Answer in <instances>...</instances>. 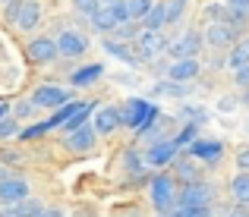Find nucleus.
<instances>
[{
	"mask_svg": "<svg viewBox=\"0 0 249 217\" xmlns=\"http://www.w3.org/2000/svg\"><path fill=\"white\" fill-rule=\"evenodd\" d=\"M98 3H114V0H98Z\"/></svg>",
	"mask_w": 249,
	"mask_h": 217,
	"instance_id": "nucleus-43",
	"label": "nucleus"
},
{
	"mask_svg": "<svg viewBox=\"0 0 249 217\" xmlns=\"http://www.w3.org/2000/svg\"><path fill=\"white\" fill-rule=\"evenodd\" d=\"M189 154L193 157H199V161H218L221 154H224V145L221 142H193L189 145Z\"/></svg>",
	"mask_w": 249,
	"mask_h": 217,
	"instance_id": "nucleus-15",
	"label": "nucleus"
},
{
	"mask_svg": "<svg viewBox=\"0 0 249 217\" xmlns=\"http://www.w3.org/2000/svg\"><path fill=\"white\" fill-rule=\"evenodd\" d=\"M227 217H249V214H246V211H231Z\"/></svg>",
	"mask_w": 249,
	"mask_h": 217,
	"instance_id": "nucleus-39",
	"label": "nucleus"
},
{
	"mask_svg": "<svg viewBox=\"0 0 249 217\" xmlns=\"http://www.w3.org/2000/svg\"><path fill=\"white\" fill-rule=\"evenodd\" d=\"M6 3H13V0H6Z\"/></svg>",
	"mask_w": 249,
	"mask_h": 217,
	"instance_id": "nucleus-44",
	"label": "nucleus"
},
{
	"mask_svg": "<svg viewBox=\"0 0 249 217\" xmlns=\"http://www.w3.org/2000/svg\"><path fill=\"white\" fill-rule=\"evenodd\" d=\"M231 192L240 205H249V173H237L231 183Z\"/></svg>",
	"mask_w": 249,
	"mask_h": 217,
	"instance_id": "nucleus-20",
	"label": "nucleus"
},
{
	"mask_svg": "<svg viewBox=\"0 0 249 217\" xmlns=\"http://www.w3.org/2000/svg\"><path fill=\"white\" fill-rule=\"evenodd\" d=\"M91 25H95L98 32H110V29H117V19H114V13H110V6H98L95 16H91Z\"/></svg>",
	"mask_w": 249,
	"mask_h": 217,
	"instance_id": "nucleus-19",
	"label": "nucleus"
},
{
	"mask_svg": "<svg viewBox=\"0 0 249 217\" xmlns=\"http://www.w3.org/2000/svg\"><path fill=\"white\" fill-rule=\"evenodd\" d=\"M73 6L82 13V16H95V10H98L101 3H98V0H73Z\"/></svg>",
	"mask_w": 249,
	"mask_h": 217,
	"instance_id": "nucleus-30",
	"label": "nucleus"
},
{
	"mask_svg": "<svg viewBox=\"0 0 249 217\" xmlns=\"http://www.w3.org/2000/svg\"><path fill=\"white\" fill-rule=\"evenodd\" d=\"M85 50H89V41H85V35H79V32H63L57 38V54H63V57H79Z\"/></svg>",
	"mask_w": 249,
	"mask_h": 217,
	"instance_id": "nucleus-9",
	"label": "nucleus"
},
{
	"mask_svg": "<svg viewBox=\"0 0 249 217\" xmlns=\"http://www.w3.org/2000/svg\"><path fill=\"white\" fill-rule=\"evenodd\" d=\"M32 107H35L32 101H22V104H16V107H13V114H16V117H29Z\"/></svg>",
	"mask_w": 249,
	"mask_h": 217,
	"instance_id": "nucleus-35",
	"label": "nucleus"
},
{
	"mask_svg": "<svg viewBox=\"0 0 249 217\" xmlns=\"http://www.w3.org/2000/svg\"><path fill=\"white\" fill-rule=\"evenodd\" d=\"M48 120H44V123H35V126H29V129H22V133H19V139H22V142H32V139H41V135L44 133H48Z\"/></svg>",
	"mask_w": 249,
	"mask_h": 217,
	"instance_id": "nucleus-27",
	"label": "nucleus"
},
{
	"mask_svg": "<svg viewBox=\"0 0 249 217\" xmlns=\"http://www.w3.org/2000/svg\"><path fill=\"white\" fill-rule=\"evenodd\" d=\"M6 19H10L16 29L29 32L41 22V3H38V0H13V3L6 6Z\"/></svg>",
	"mask_w": 249,
	"mask_h": 217,
	"instance_id": "nucleus-2",
	"label": "nucleus"
},
{
	"mask_svg": "<svg viewBox=\"0 0 249 217\" xmlns=\"http://www.w3.org/2000/svg\"><path fill=\"white\" fill-rule=\"evenodd\" d=\"M152 205H155V211H161V214H167L170 208L177 205V183L170 180L167 173H158L152 180Z\"/></svg>",
	"mask_w": 249,
	"mask_h": 217,
	"instance_id": "nucleus-3",
	"label": "nucleus"
},
{
	"mask_svg": "<svg viewBox=\"0 0 249 217\" xmlns=\"http://www.w3.org/2000/svg\"><path fill=\"white\" fill-rule=\"evenodd\" d=\"M16 120H10V117H6V120H0V139H13V135H16Z\"/></svg>",
	"mask_w": 249,
	"mask_h": 217,
	"instance_id": "nucleus-31",
	"label": "nucleus"
},
{
	"mask_svg": "<svg viewBox=\"0 0 249 217\" xmlns=\"http://www.w3.org/2000/svg\"><path fill=\"white\" fill-rule=\"evenodd\" d=\"M177 217H212V205H202V208H177Z\"/></svg>",
	"mask_w": 249,
	"mask_h": 217,
	"instance_id": "nucleus-28",
	"label": "nucleus"
},
{
	"mask_svg": "<svg viewBox=\"0 0 249 217\" xmlns=\"http://www.w3.org/2000/svg\"><path fill=\"white\" fill-rule=\"evenodd\" d=\"M199 76V60H174L170 63V79H177V82H186V79H196Z\"/></svg>",
	"mask_w": 249,
	"mask_h": 217,
	"instance_id": "nucleus-16",
	"label": "nucleus"
},
{
	"mask_svg": "<svg viewBox=\"0 0 249 217\" xmlns=\"http://www.w3.org/2000/svg\"><path fill=\"white\" fill-rule=\"evenodd\" d=\"M183 10H186V0H164V16L167 22H180Z\"/></svg>",
	"mask_w": 249,
	"mask_h": 217,
	"instance_id": "nucleus-24",
	"label": "nucleus"
},
{
	"mask_svg": "<svg viewBox=\"0 0 249 217\" xmlns=\"http://www.w3.org/2000/svg\"><path fill=\"white\" fill-rule=\"evenodd\" d=\"M243 104H249V85H246V91H243Z\"/></svg>",
	"mask_w": 249,
	"mask_h": 217,
	"instance_id": "nucleus-41",
	"label": "nucleus"
},
{
	"mask_svg": "<svg viewBox=\"0 0 249 217\" xmlns=\"http://www.w3.org/2000/svg\"><path fill=\"white\" fill-rule=\"evenodd\" d=\"M167 48V41H164V35L161 32H142L139 35V41H136V48H133V54H136V60H152L158 50H164Z\"/></svg>",
	"mask_w": 249,
	"mask_h": 217,
	"instance_id": "nucleus-5",
	"label": "nucleus"
},
{
	"mask_svg": "<svg viewBox=\"0 0 249 217\" xmlns=\"http://www.w3.org/2000/svg\"><path fill=\"white\" fill-rule=\"evenodd\" d=\"M199 48H202V38L196 35V32H186L183 38H177V41L167 44V54L174 57V60H193V57L199 54Z\"/></svg>",
	"mask_w": 249,
	"mask_h": 217,
	"instance_id": "nucleus-6",
	"label": "nucleus"
},
{
	"mask_svg": "<svg viewBox=\"0 0 249 217\" xmlns=\"http://www.w3.org/2000/svg\"><path fill=\"white\" fill-rule=\"evenodd\" d=\"M233 41H237V25H231V22H212V29H208V44L221 48V44H233Z\"/></svg>",
	"mask_w": 249,
	"mask_h": 217,
	"instance_id": "nucleus-13",
	"label": "nucleus"
},
{
	"mask_svg": "<svg viewBox=\"0 0 249 217\" xmlns=\"http://www.w3.org/2000/svg\"><path fill=\"white\" fill-rule=\"evenodd\" d=\"M227 63H231L233 69L249 67V38H240V41L233 44V50H231V57H227Z\"/></svg>",
	"mask_w": 249,
	"mask_h": 217,
	"instance_id": "nucleus-18",
	"label": "nucleus"
},
{
	"mask_svg": "<svg viewBox=\"0 0 249 217\" xmlns=\"http://www.w3.org/2000/svg\"><path fill=\"white\" fill-rule=\"evenodd\" d=\"M13 114V107H10V104H6V101H0V120H6V117H10Z\"/></svg>",
	"mask_w": 249,
	"mask_h": 217,
	"instance_id": "nucleus-37",
	"label": "nucleus"
},
{
	"mask_svg": "<svg viewBox=\"0 0 249 217\" xmlns=\"http://www.w3.org/2000/svg\"><path fill=\"white\" fill-rule=\"evenodd\" d=\"M155 91H158V95H183V91H186V85H167V82H161Z\"/></svg>",
	"mask_w": 249,
	"mask_h": 217,
	"instance_id": "nucleus-32",
	"label": "nucleus"
},
{
	"mask_svg": "<svg viewBox=\"0 0 249 217\" xmlns=\"http://www.w3.org/2000/svg\"><path fill=\"white\" fill-rule=\"evenodd\" d=\"M38 211H41L38 201L22 199V201H16V205H10L6 211H0V217H38Z\"/></svg>",
	"mask_w": 249,
	"mask_h": 217,
	"instance_id": "nucleus-17",
	"label": "nucleus"
},
{
	"mask_svg": "<svg viewBox=\"0 0 249 217\" xmlns=\"http://www.w3.org/2000/svg\"><path fill=\"white\" fill-rule=\"evenodd\" d=\"M104 50H107V54H114L117 60H126V63H136V54H133V48H129L126 41H104Z\"/></svg>",
	"mask_w": 249,
	"mask_h": 217,
	"instance_id": "nucleus-21",
	"label": "nucleus"
},
{
	"mask_svg": "<svg viewBox=\"0 0 249 217\" xmlns=\"http://www.w3.org/2000/svg\"><path fill=\"white\" fill-rule=\"evenodd\" d=\"M212 205V189L205 183H189L183 186V192H177V208H202Z\"/></svg>",
	"mask_w": 249,
	"mask_h": 217,
	"instance_id": "nucleus-4",
	"label": "nucleus"
},
{
	"mask_svg": "<svg viewBox=\"0 0 249 217\" xmlns=\"http://www.w3.org/2000/svg\"><path fill=\"white\" fill-rule=\"evenodd\" d=\"M91 145H95V129L85 126V123L67 135V148H73V151H89Z\"/></svg>",
	"mask_w": 249,
	"mask_h": 217,
	"instance_id": "nucleus-14",
	"label": "nucleus"
},
{
	"mask_svg": "<svg viewBox=\"0 0 249 217\" xmlns=\"http://www.w3.org/2000/svg\"><path fill=\"white\" fill-rule=\"evenodd\" d=\"M237 167H240V173H249V148L237 154Z\"/></svg>",
	"mask_w": 249,
	"mask_h": 217,
	"instance_id": "nucleus-34",
	"label": "nucleus"
},
{
	"mask_svg": "<svg viewBox=\"0 0 249 217\" xmlns=\"http://www.w3.org/2000/svg\"><path fill=\"white\" fill-rule=\"evenodd\" d=\"M117 126H120V110H117V107H101V110H95V123H91L95 135H110Z\"/></svg>",
	"mask_w": 249,
	"mask_h": 217,
	"instance_id": "nucleus-11",
	"label": "nucleus"
},
{
	"mask_svg": "<svg viewBox=\"0 0 249 217\" xmlns=\"http://www.w3.org/2000/svg\"><path fill=\"white\" fill-rule=\"evenodd\" d=\"M129 6V19H145L148 10H152V0H126Z\"/></svg>",
	"mask_w": 249,
	"mask_h": 217,
	"instance_id": "nucleus-25",
	"label": "nucleus"
},
{
	"mask_svg": "<svg viewBox=\"0 0 249 217\" xmlns=\"http://www.w3.org/2000/svg\"><path fill=\"white\" fill-rule=\"evenodd\" d=\"M158 104H148V101H142V98H129L126 104H123V110H120V123L123 126H129V129H136L139 135H145V133H152V126L158 123Z\"/></svg>",
	"mask_w": 249,
	"mask_h": 217,
	"instance_id": "nucleus-1",
	"label": "nucleus"
},
{
	"mask_svg": "<svg viewBox=\"0 0 249 217\" xmlns=\"http://www.w3.org/2000/svg\"><path fill=\"white\" fill-rule=\"evenodd\" d=\"M237 82L240 85H249V67H240L237 69Z\"/></svg>",
	"mask_w": 249,
	"mask_h": 217,
	"instance_id": "nucleus-36",
	"label": "nucleus"
},
{
	"mask_svg": "<svg viewBox=\"0 0 249 217\" xmlns=\"http://www.w3.org/2000/svg\"><path fill=\"white\" fill-rule=\"evenodd\" d=\"M38 217H63V214L57 211V208H48V211H44V208H41V211H38Z\"/></svg>",
	"mask_w": 249,
	"mask_h": 217,
	"instance_id": "nucleus-38",
	"label": "nucleus"
},
{
	"mask_svg": "<svg viewBox=\"0 0 249 217\" xmlns=\"http://www.w3.org/2000/svg\"><path fill=\"white\" fill-rule=\"evenodd\" d=\"M25 195H29V183L25 180L10 176V180L0 183V201H3V205H16V201H22Z\"/></svg>",
	"mask_w": 249,
	"mask_h": 217,
	"instance_id": "nucleus-12",
	"label": "nucleus"
},
{
	"mask_svg": "<svg viewBox=\"0 0 249 217\" xmlns=\"http://www.w3.org/2000/svg\"><path fill=\"white\" fill-rule=\"evenodd\" d=\"M57 41L54 38H32L29 41V60L32 63H54L57 60Z\"/></svg>",
	"mask_w": 249,
	"mask_h": 217,
	"instance_id": "nucleus-8",
	"label": "nucleus"
},
{
	"mask_svg": "<svg viewBox=\"0 0 249 217\" xmlns=\"http://www.w3.org/2000/svg\"><path fill=\"white\" fill-rule=\"evenodd\" d=\"M32 104L35 107H63V104H70V91L60 85H41L32 95Z\"/></svg>",
	"mask_w": 249,
	"mask_h": 217,
	"instance_id": "nucleus-7",
	"label": "nucleus"
},
{
	"mask_svg": "<svg viewBox=\"0 0 249 217\" xmlns=\"http://www.w3.org/2000/svg\"><path fill=\"white\" fill-rule=\"evenodd\" d=\"M110 13H114L117 25H123V22H133V19H129V6H126V0H114V3H110Z\"/></svg>",
	"mask_w": 249,
	"mask_h": 217,
	"instance_id": "nucleus-26",
	"label": "nucleus"
},
{
	"mask_svg": "<svg viewBox=\"0 0 249 217\" xmlns=\"http://www.w3.org/2000/svg\"><path fill=\"white\" fill-rule=\"evenodd\" d=\"M104 72L101 63H91V67H82L79 72H73V85H89V82H95L98 76Z\"/></svg>",
	"mask_w": 249,
	"mask_h": 217,
	"instance_id": "nucleus-23",
	"label": "nucleus"
},
{
	"mask_svg": "<svg viewBox=\"0 0 249 217\" xmlns=\"http://www.w3.org/2000/svg\"><path fill=\"white\" fill-rule=\"evenodd\" d=\"M177 151L180 148H177L174 142H155L152 148L145 151V164L148 167H164V164H170L177 157Z\"/></svg>",
	"mask_w": 249,
	"mask_h": 217,
	"instance_id": "nucleus-10",
	"label": "nucleus"
},
{
	"mask_svg": "<svg viewBox=\"0 0 249 217\" xmlns=\"http://www.w3.org/2000/svg\"><path fill=\"white\" fill-rule=\"evenodd\" d=\"M164 22H167L164 3H152V10H148V16H145V32H158Z\"/></svg>",
	"mask_w": 249,
	"mask_h": 217,
	"instance_id": "nucleus-22",
	"label": "nucleus"
},
{
	"mask_svg": "<svg viewBox=\"0 0 249 217\" xmlns=\"http://www.w3.org/2000/svg\"><path fill=\"white\" fill-rule=\"evenodd\" d=\"M161 217H177V214H174V211H167V214H161Z\"/></svg>",
	"mask_w": 249,
	"mask_h": 217,
	"instance_id": "nucleus-42",
	"label": "nucleus"
},
{
	"mask_svg": "<svg viewBox=\"0 0 249 217\" xmlns=\"http://www.w3.org/2000/svg\"><path fill=\"white\" fill-rule=\"evenodd\" d=\"M196 129H199V126H193V123H189V126H183V133L174 139V145H177V148H183V145H193V135H196Z\"/></svg>",
	"mask_w": 249,
	"mask_h": 217,
	"instance_id": "nucleus-29",
	"label": "nucleus"
},
{
	"mask_svg": "<svg viewBox=\"0 0 249 217\" xmlns=\"http://www.w3.org/2000/svg\"><path fill=\"white\" fill-rule=\"evenodd\" d=\"M3 180H10V176H6V167H0V183Z\"/></svg>",
	"mask_w": 249,
	"mask_h": 217,
	"instance_id": "nucleus-40",
	"label": "nucleus"
},
{
	"mask_svg": "<svg viewBox=\"0 0 249 217\" xmlns=\"http://www.w3.org/2000/svg\"><path fill=\"white\" fill-rule=\"evenodd\" d=\"M117 32H120V38H123V41H126V38H136V25H133V22L117 25Z\"/></svg>",
	"mask_w": 249,
	"mask_h": 217,
	"instance_id": "nucleus-33",
	"label": "nucleus"
}]
</instances>
